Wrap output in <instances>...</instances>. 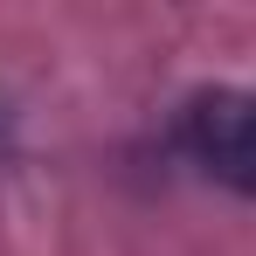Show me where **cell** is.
<instances>
[{
  "instance_id": "6da1fadb",
  "label": "cell",
  "mask_w": 256,
  "mask_h": 256,
  "mask_svg": "<svg viewBox=\"0 0 256 256\" xmlns=\"http://www.w3.org/2000/svg\"><path fill=\"white\" fill-rule=\"evenodd\" d=\"M173 138L208 180L256 201V90H194Z\"/></svg>"
}]
</instances>
